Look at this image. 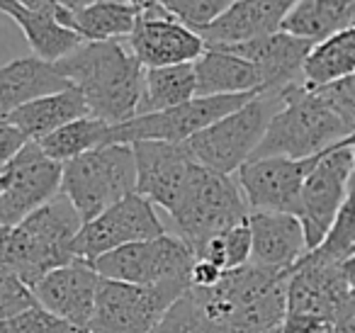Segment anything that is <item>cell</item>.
Wrapping results in <instances>:
<instances>
[{"instance_id": "obj_1", "label": "cell", "mask_w": 355, "mask_h": 333, "mask_svg": "<svg viewBox=\"0 0 355 333\" xmlns=\"http://www.w3.org/2000/svg\"><path fill=\"white\" fill-rule=\"evenodd\" d=\"M59 74L83 95L88 114L107 124H124L139 114L144 69L127 42H83L56 61Z\"/></svg>"}, {"instance_id": "obj_2", "label": "cell", "mask_w": 355, "mask_h": 333, "mask_svg": "<svg viewBox=\"0 0 355 333\" xmlns=\"http://www.w3.org/2000/svg\"><path fill=\"white\" fill-rule=\"evenodd\" d=\"M355 137V119L334 105L321 90L292 85L285 108L272 117L253 158H314Z\"/></svg>"}, {"instance_id": "obj_3", "label": "cell", "mask_w": 355, "mask_h": 333, "mask_svg": "<svg viewBox=\"0 0 355 333\" xmlns=\"http://www.w3.org/2000/svg\"><path fill=\"white\" fill-rule=\"evenodd\" d=\"M83 229V219L64 195L27 216L22 224L8 231L6 250L0 270L20 278L27 287L35 289L51 270L76 263L73 244Z\"/></svg>"}, {"instance_id": "obj_4", "label": "cell", "mask_w": 355, "mask_h": 333, "mask_svg": "<svg viewBox=\"0 0 355 333\" xmlns=\"http://www.w3.org/2000/svg\"><path fill=\"white\" fill-rule=\"evenodd\" d=\"M285 93L287 90H261L243 108L188 139L185 146L200 166L236 176L239 168L251 161L261 146L272 117L285 108Z\"/></svg>"}, {"instance_id": "obj_5", "label": "cell", "mask_w": 355, "mask_h": 333, "mask_svg": "<svg viewBox=\"0 0 355 333\" xmlns=\"http://www.w3.org/2000/svg\"><path fill=\"white\" fill-rule=\"evenodd\" d=\"M248 214L251 210L236 178L198 166L171 221L175 236L198 253L209 239L248 221Z\"/></svg>"}, {"instance_id": "obj_6", "label": "cell", "mask_w": 355, "mask_h": 333, "mask_svg": "<svg viewBox=\"0 0 355 333\" xmlns=\"http://www.w3.org/2000/svg\"><path fill=\"white\" fill-rule=\"evenodd\" d=\"M132 192H137V161L127 144H105L64 163L61 195L76 207L83 224Z\"/></svg>"}, {"instance_id": "obj_7", "label": "cell", "mask_w": 355, "mask_h": 333, "mask_svg": "<svg viewBox=\"0 0 355 333\" xmlns=\"http://www.w3.org/2000/svg\"><path fill=\"white\" fill-rule=\"evenodd\" d=\"M100 278L139 287H183L190 289L195 253L180 236L163 234L158 239L129 244L93 260Z\"/></svg>"}, {"instance_id": "obj_8", "label": "cell", "mask_w": 355, "mask_h": 333, "mask_svg": "<svg viewBox=\"0 0 355 333\" xmlns=\"http://www.w3.org/2000/svg\"><path fill=\"white\" fill-rule=\"evenodd\" d=\"M258 93L246 95H217V98H193L190 103L178 108L163 110V112L141 114L124 124L110 127L107 144H132L137 142H168V144H185L200 134L202 129L212 127L222 117L232 114L234 110L243 108Z\"/></svg>"}, {"instance_id": "obj_9", "label": "cell", "mask_w": 355, "mask_h": 333, "mask_svg": "<svg viewBox=\"0 0 355 333\" xmlns=\"http://www.w3.org/2000/svg\"><path fill=\"white\" fill-rule=\"evenodd\" d=\"M353 148L355 137H350L348 142L321 153L319 161L314 163V168L306 176L297 216H300L302 226H304L306 248L309 250H314L326 239L336 216H338V212L343 210L345 200H348L350 176H353L355 161Z\"/></svg>"}, {"instance_id": "obj_10", "label": "cell", "mask_w": 355, "mask_h": 333, "mask_svg": "<svg viewBox=\"0 0 355 333\" xmlns=\"http://www.w3.org/2000/svg\"><path fill=\"white\" fill-rule=\"evenodd\" d=\"M183 287H139L100 280L90 333H153L168 309L183 297Z\"/></svg>"}, {"instance_id": "obj_11", "label": "cell", "mask_w": 355, "mask_h": 333, "mask_svg": "<svg viewBox=\"0 0 355 333\" xmlns=\"http://www.w3.org/2000/svg\"><path fill=\"white\" fill-rule=\"evenodd\" d=\"M163 234H168V226L156 207L139 192H132L124 200L107 207L95 219L85 221L73 244V253L78 260L93 263L105 253H112L139 241L158 239Z\"/></svg>"}, {"instance_id": "obj_12", "label": "cell", "mask_w": 355, "mask_h": 333, "mask_svg": "<svg viewBox=\"0 0 355 333\" xmlns=\"http://www.w3.org/2000/svg\"><path fill=\"white\" fill-rule=\"evenodd\" d=\"M3 195H0V226L22 224L40 207L61 195L64 166L51 161L37 142H30L3 168Z\"/></svg>"}, {"instance_id": "obj_13", "label": "cell", "mask_w": 355, "mask_h": 333, "mask_svg": "<svg viewBox=\"0 0 355 333\" xmlns=\"http://www.w3.org/2000/svg\"><path fill=\"white\" fill-rule=\"evenodd\" d=\"M124 42L144 69L195 64L207 49L202 37L178 22L161 3H151L139 10L134 32Z\"/></svg>"}, {"instance_id": "obj_14", "label": "cell", "mask_w": 355, "mask_h": 333, "mask_svg": "<svg viewBox=\"0 0 355 333\" xmlns=\"http://www.w3.org/2000/svg\"><path fill=\"white\" fill-rule=\"evenodd\" d=\"M314 158H251L239 168L236 178L246 205L251 212H280L295 214L300 212V197L309 171L314 168Z\"/></svg>"}, {"instance_id": "obj_15", "label": "cell", "mask_w": 355, "mask_h": 333, "mask_svg": "<svg viewBox=\"0 0 355 333\" xmlns=\"http://www.w3.org/2000/svg\"><path fill=\"white\" fill-rule=\"evenodd\" d=\"M132 148L137 161V192L171 216L183 200L200 163L185 144L137 142Z\"/></svg>"}, {"instance_id": "obj_16", "label": "cell", "mask_w": 355, "mask_h": 333, "mask_svg": "<svg viewBox=\"0 0 355 333\" xmlns=\"http://www.w3.org/2000/svg\"><path fill=\"white\" fill-rule=\"evenodd\" d=\"M100 280L103 278L93 265L85 260H76V263H69L44 275L32 292H35L40 307L49 309L59 318L88 331L95 316Z\"/></svg>"}, {"instance_id": "obj_17", "label": "cell", "mask_w": 355, "mask_h": 333, "mask_svg": "<svg viewBox=\"0 0 355 333\" xmlns=\"http://www.w3.org/2000/svg\"><path fill=\"white\" fill-rule=\"evenodd\" d=\"M350 287L353 284L343 265L321 263L304 253V258L290 270L287 314H304V316H316L331 323L336 307Z\"/></svg>"}, {"instance_id": "obj_18", "label": "cell", "mask_w": 355, "mask_h": 333, "mask_svg": "<svg viewBox=\"0 0 355 333\" xmlns=\"http://www.w3.org/2000/svg\"><path fill=\"white\" fill-rule=\"evenodd\" d=\"M224 49L251 61L253 69L261 76L263 90H287L292 85L304 83L302 71H304V61L309 51L314 49V42L300 40V37H292L280 30L275 35L263 37V40L224 46Z\"/></svg>"}, {"instance_id": "obj_19", "label": "cell", "mask_w": 355, "mask_h": 333, "mask_svg": "<svg viewBox=\"0 0 355 333\" xmlns=\"http://www.w3.org/2000/svg\"><path fill=\"white\" fill-rule=\"evenodd\" d=\"M251 263L270 270H292L306 248L304 226L300 216L280 212H251Z\"/></svg>"}, {"instance_id": "obj_20", "label": "cell", "mask_w": 355, "mask_h": 333, "mask_svg": "<svg viewBox=\"0 0 355 333\" xmlns=\"http://www.w3.org/2000/svg\"><path fill=\"white\" fill-rule=\"evenodd\" d=\"M297 0H239L217 22L200 32L207 46H236L280 32Z\"/></svg>"}, {"instance_id": "obj_21", "label": "cell", "mask_w": 355, "mask_h": 333, "mask_svg": "<svg viewBox=\"0 0 355 333\" xmlns=\"http://www.w3.org/2000/svg\"><path fill=\"white\" fill-rule=\"evenodd\" d=\"M73 85L59 74L56 64L27 54L0 66V119L46 95L61 93Z\"/></svg>"}, {"instance_id": "obj_22", "label": "cell", "mask_w": 355, "mask_h": 333, "mask_svg": "<svg viewBox=\"0 0 355 333\" xmlns=\"http://www.w3.org/2000/svg\"><path fill=\"white\" fill-rule=\"evenodd\" d=\"M198 98L217 95H246L261 93V76L251 61L241 59L224 46H207L205 54L195 61Z\"/></svg>"}, {"instance_id": "obj_23", "label": "cell", "mask_w": 355, "mask_h": 333, "mask_svg": "<svg viewBox=\"0 0 355 333\" xmlns=\"http://www.w3.org/2000/svg\"><path fill=\"white\" fill-rule=\"evenodd\" d=\"M0 10L15 22L17 30L25 37L27 46H30L32 56H37V59L56 64V61L73 54L85 42L78 32L64 27L56 17L37 10H27V8L17 6L12 0H0Z\"/></svg>"}, {"instance_id": "obj_24", "label": "cell", "mask_w": 355, "mask_h": 333, "mask_svg": "<svg viewBox=\"0 0 355 333\" xmlns=\"http://www.w3.org/2000/svg\"><path fill=\"white\" fill-rule=\"evenodd\" d=\"M80 117H90L85 100L76 88H69L61 90V93L40 98L30 105H22V108H17L15 112H10L3 119L15 124L30 142H42L44 137L54 134L56 129L66 127V124L76 122Z\"/></svg>"}, {"instance_id": "obj_25", "label": "cell", "mask_w": 355, "mask_h": 333, "mask_svg": "<svg viewBox=\"0 0 355 333\" xmlns=\"http://www.w3.org/2000/svg\"><path fill=\"white\" fill-rule=\"evenodd\" d=\"M355 74V27L340 30L314 44L304 61L306 88H326Z\"/></svg>"}, {"instance_id": "obj_26", "label": "cell", "mask_w": 355, "mask_h": 333, "mask_svg": "<svg viewBox=\"0 0 355 333\" xmlns=\"http://www.w3.org/2000/svg\"><path fill=\"white\" fill-rule=\"evenodd\" d=\"M198 98V78H195V64L163 66V69H146L144 74V93L139 114H153L163 110L178 108Z\"/></svg>"}, {"instance_id": "obj_27", "label": "cell", "mask_w": 355, "mask_h": 333, "mask_svg": "<svg viewBox=\"0 0 355 333\" xmlns=\"http://www.w3.org/2000/svg\"><path fill=\"white\" fill-rule=\"evenodd\" d=\"M141 8L129 0H100L85 10L73 12V32L85 42H119L134 32Z\"/></svg>"}, {"instance_id": "obj_28", "label": "cell", "mask_w": 355, "mask_h": 333, "mask_svg": "<svg viewBox=\"0 0 355 333\" xmlns=\"http://www.w3.org/2000/svg\"><path fill=\"white\" fill-rule=\"evenodd\" d=\"M110 127L112 124L103 122V119L95 117H80L76 122L66 124V127L56 129L54 134L44 137L42 142H37L42 146V151L56 163H69L73 158L90 153L95 148L105 146L110 137Z\"/></svg>"}, {"instance_id": "obj_29", "label": "cell", "mask_w": 355, "mask_h": 333, "mask_svg": "<svg viewBox=\"0 0 355 333\" xmlns=\"http://www.w3.org/2000/svg\"><path fill=\"white\" fill-rule=\"evenodd\" d=\"M280 30L314 44L329 40L331 35L345 30L338 0H297Z\"/></svg>"}, {"instance_id": "obj_30", "label": "cell", "mask_w": 355, "mask_h": 333, "mask_svg": "<svg viewBox=\"0 0 355 333\" xmlns=\"http://www.w3.org/2000/svg\"><path fill=\"white\" fill-rule=\"evenodd\" d=\"M195 258L209 260V263H214L224 273L246 268L251 263V226H248V221L209 239L195 253Z\"/></svg>"}, {"instance_id": "obj_31", "label": "cell", "mask_w": 355, "mask_h": 333, "mask_svg": "<svg viewBox=\"0 0 355 333\" xmlns=\"http://www.w3.org/2000/svg\"><path fill=\"white\" fill-rule=\"evenodd\" d=\"M306 253L321 263L334 265H343L355 253V195H348L326 239L314 250H306Z\"/></svg>"}, {"instance_id": "obj_32", "label": "cell", "mask_w": 355, "mask_h": 333, "mask_svg": "<svg viewBox=\"0 0 355 333\" xmlns=\"http://www.w3.org/2000/svg\"><path fill=\"white\" fill-rule=\"evenodd\" d=\"M239 0H161V6L193 32H205Z\"/></svg>"}, {"instance_id": "obj_33", "label": "cell", "mask_w": 355, "mask_h": 333, "mask_svg": "<svg viewBox=\"0 0 355 333\" xmlns=\"http://www.w3.org/2000/svg\"><path fill=\"white\" fill-rule=\"evenodd\" d=\"M0 333H88V331L64 321L56 314H51L49 309L35 304V307L25 309L17 316L8 318V321H0Z\"/></svg>"}, {"instance_id": "obj_34", "label": "cell", "mask_w": 355, "mask_h": 333, "mask_svg": "<svg viewBox=\"0 0 355 333\" xmlns=\"http://www.w3.org/2000/svg\"><path fill=\"white\" fill-rule=\"evenodd\" d=\"M153 333H209L207 318L190 289L168 309V314Z\"/></svg>"}, {"instance_id": "obj_35", "label": "cell", "mask_w": 355, "mask_h": 333, "mask_svg": "<svg viewBox=\"0 0 355 333\" xmlns=\"http://www.w3.org/2000/svg\"><path fill=\"white\" fill-rule=\"evenodd\" d=\"M35 304L37 297L32 292V287H27L12 273L0 270V321H8V318L17 316V314L35 307Z\"/></svg>"}, {"instance_id": "obj_36", "label": "cell", "mask_w": 355, "mask_h": 333, "mask_svg": "<svg viewBox=\"0 0 355 333\" xmlns=\"http://www.w3.org/2000/svg\"><path fill=\"white\" fill-rule=\"evenodd\" d=\"M20 44H27L22 32L17 25L0 10V66L10 64V61L20 59Z\"/></svg>"}, {"instance_id": "obj_37", "label": "cell", "mask_w": 355, "mask_h": 333, "mask_svg": "<svg viewBox=\"0 0 355 333\" xmlns=\"http://www.w3.org/2000/svg\"><path fill=\"white\" fill-rule=\"evenodd\" d=\"M30 144V139L8 119H0V171Z\"/></svg>"}, {"instance_id": "obj_38", "label": "cell", "mask_w": 355, "mask_h": 333, "mask_svg": "<svg viewBox=\"0 0 355 333\" xmlns=\"http://www.w3.org/2000/svg\"><path fill=\"white\" fill-rule=\"evenodd\" d=\"M316 90H321L331 103L338 105L348 117L355 119V74L343 80H338V83L326 85V88H316Z\"/></svg>"}, {"instance_id": "obj_39", "label": "cell", "mask_w": 355, "mask_h": 333, "mask_svg": "<svg viewBox=\"0 0 355 333\" xmlns=\"http://www.w3.org/2000/svg\"><path fill=\"white\" fill-rule=\"evenodd\" d=\"M331 326H334V333H355V287H350L338 302Z\"/></svg>"}, {"instance_id": "obj_40", "label": "cell", "mask_w": 355, "mask_h": 333, "mask_svg": "<svg viewBox=\"0 0 355 333\" xmlns=\"http://www.w3.org/2000/svg\"><path fill=\"white\" fill-rule=\"evenodd\" d=\"M224 270H219L214 263L202 258H195L193 273H190V289H212L222 282Z\"/></svg>"}, {"instance_id": "obj_41", "label": "cell", "mask_w": 355, "mask_h": 333, "mask_svg": "<svg viewBox=\"0 0 355 333\" xmlns=\"http://www.w3.org/2000/svg\"><path fill=\"white\" fill-rule=\"evenodd\" d=\"M334 331L329 321L316 316H304V314H287L282 323V333H329Z\"/></svg>"}, {"instance_id": "obj_42", "label": "cell", "mask_w": 355, "mask_h": 333, "mask_svg": "<svg viewBox=\"0 0 355 333\" xmlns=\"http://www.w3.org/2000/svg\"><path fill=\"white\" fill-rule=\"evenodd\" d=\"M17 6L27 8V10H37V12H44V15H51L61 22L64 27L73 30V12L64 10V8L56 3V0H12Z\"/></svg>"}, {"instance_id": "obj_43", "label": "cell", "mask_w": 355, "mask_h": 333, "mask_svg": "<svg viewBox=\"0 0 355 333\" xmlns=\"http://www.w3.org/2000/svg\"><path fill=\"white\" fill-rule=\"evenodd\" d=\"M340 17H343V27H355V0H338Z\"/></svg>"}, {"instance_id": "obj_44", "label": "cell", "mask_w": 355, "mask_h": 333, "mask_svg": "<svg viewBox=\"0 0 355 333\" xmlns=\"http://www.w3.org/2000/svg\"><path fill=\"white\" fill-rule=\"evenodd\" d=\"M64 10L69 12H78V10H85V8L95 6V3H100V0H56Z\"/></svg>"}, {"instance_id": "obj_45", "label": "cell", "mask_w": 355, "mask_h": 333, "mask_svg": "<svg viewBox=\"0 0 355 333\" xmlns=\"http://www.w3.org/2000/svg\"><path fill=\"white\" fill-rule=\"evenodd\" d=\"M343 270H345V275H348L350 280L355 278V253L350 255V258H348V260H345V263H343Z\"/></svg>"}, {"instance_id": "obj_46", "label": "cell", "mask_w": 355, "mask_h": 333, "mask_svg": "<svg viewBox=\"0 0 355 333\" xmlns=\"http://www.w3.org/2000/svg\"><path fill=\"white\" fill-rule=\"evenodd\" d=\"M353 156H355V148H353ZM348 195H355V161H353V176H350V187H348Z\"/></svg>"}, {"instance_id": "obj_47", "label": "cell", "mask_w": 355, "mask_h": 333, "mask_svg": "<svg viewBox=\"0 0 355 333\" xmlns=\"http://www.w3.org/2000/svg\"><path fill=\"white\" fill-rule=\"evenodd\" d=\"M3 187H6V180H3V173H0V195H3Z\"/></svg>"}, {"instance_id": "obj_48", "label": "cell", "mask_w": 355, "mask_h": 333, "mask_svg": "<svg viewBox=\"0 0 355 333\" xmlns=\"http://www.w3.org/2000/svg\"><path fill=\"white\" fill-rule=\"evenodd\" d=\"M151 3H161V0H144V6H151ZM141 6V8H144Z\"/></svg>"}, {"instance_id": "obj_49", "label": "cell", "mask_w": 355, "mask_h": 333, "mask_svg": "<svg viewBox=\"0 0 355 333\" xmlns=\"http://www.w3.org/2000/svg\"><path fill=\"white\" fill-rule=\"evenodd\" d=\"M350 282H353V287H355V278H353V280H350Z\"/></svg>"}, {"instance_id": "obj_50", "label": "cell", "mask_w": 355, "mask_h": 333, "mask_svg": "<svg viewBox=\"0 0 355 333\" xmlns=\"http://www.w3.org/2000/svg\"><path fill=\"white\" fill-rule=\"evenodd\" d=\"M329 333H334V331H329Z\"/></svg>"}]
</instances>
